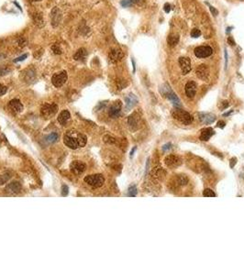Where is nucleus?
Here are the masks:
<instances>
[{"label":"nucleus","mask_w":244,"mask_h":275,"mask_svg":"<svg viewBox=\"0 0 244 275\" xmlns=\"http://www.w3.org/2000/svg\"><path fill=\"white\" fill-rule=\"evenodd\" d=\"M87 141L86 137L76 131V130H68L64 136V144L73 149H76L78 148H83L85 146Z\"/></svg>","instance_id":"f257e3e1"},{"label":"nucleus","mask_w":244,"mask_h":275,"mask_svg":"<svg viewBox=\"0 0 244 275\" xmlns=\"http://www.w3.org/2000/svg\"><path fill=\"white\" fill-rule=\"evenodd\" d=\"M160 92H161V94L163 95V97H166L168 100H170L172 102V104L173 105V106H175L177 108L181 107L180 99L178 98V97L175 95V93L170 88V86L168 84L162 85L161 88H160Z\"/></svg>","instance_id":"f03ea898"},{"label":"nucleus","mask_w":244,"mask_h":275,"mask_svg":"<svg viewBox=\"0 0 244 275\" xmlns=\"http://www.w3.org/2000/svg\"><path fill=\"white\" fill-rule=\"evenodd\" d=\"M172 114H173V116L175 119L179 120L180 122H182V123L185 124V125H189V124L192 123V121H193V117L188 112H186V111L182 110L180 108H177V109L173 110Z\"/></svg>","instance_id":"7ed1b4c3"},{"label":"nucleus","mask_w":244,"mask_h":275,"mask_svg":"<svg viewBox=\"0 0 244 275\" xmlns=\"http://www.w3.org/2000/svg\"><path fill=\"white\" fill-rule=\"evenodd\" d=\"M84 182L90 186L98 188L101 187L104 182H105V178L102 174H94V175H88L84 178Z\"/></svg>","instance_id":"20e7f679"},{"label":"nucleus","mask_w":244,"mask_h":275,"mask_svg":"<svg viewBox=\"0 0 244 275\" xmlns=\"http://www.w3.org/2000/svg\"><path fill=\"white\" fill-rule=\"evenodd\" d=\"M67 79H68L67 73L65 71H63L61 73L53 74V76L51 78V83L55 87H61L66 83Z\"/></svg>","instance_id":"39448f33"},{"label":"nucleus","mask_w":244,"mask_h":275,"mask_svg":"<svg viewBox=\"0 0 244 275\" xmlns=\"http://www.w3.org/2000/svg\"><path fill=\"white\" fill-rule=\"evenodd\" d=\"M58 110V106L54 103L52 104H44L42 106H41V115L46 117V118H50L51 116H54L56 114Z\"/></svg>","instance_id":"423d86ee"},{"label":"nucleus","mask_w":244,"mask_h":275,"mask_svg":"<svg viewBox=\"0 0 244 275\" xmlns=\"http://www.w3.org/2000/svg\"><path fill=\"white\" fill-rule=\"evenodd\" d=\"M213 53V50L210 46H199L195 49V55L197 58H206Z\"/></svg>","instance_id":"0eeeda50"},{"label":"nucleus","mask_w":244,"mask_h":275,"mask_svg":"<svg viewBox=\"0 0 244 275\" xmlns=\"http://www.w3.org/2000/svg\"><path fill=\"white\" fill-rule=\"evenodd\" d=\"M179 64H180L182 73L184 74H187L191 71V62L188 58H186V57L179 58Z\"/></svg>","instance_id":"6e6552de"},{"label":"nucleus","mask_w":244,"mask_h":275,"mask_svg":"<svg viewBox=\"0 0 244 275\" xmlns=\"http://www.w3.org/2000/svg\"><path fill=\"white\" fill-rule=\"evenodd\" d=\"M70 168H71V171H72L74 174L79 175V174L83 173V172L85 171L86 166H85V164H84V162H80V161H74V162L71 163Z\"/></svg>","instance_id":"1a4fd4ad"},{"label":"nucleus","mask_w":244,"mask_h":275,"mask_svg":"<svg viewBox=\"0 0 244 275\" xmlns=\"http://www.w3.org/2000/svg\"><path fill=\"white\" fill-rule=\"evenodd\" d=\"M121 107H122V103L118 100V101H116L109 108L108 110V115L113 117V118H116L119 115H120V112H121Z\"/></svg>","instance_id":"9d476101"},{"label":"nucleus","mask_w":244,"mask_h":275,"mask_svg":"<svg viewBox=\"0 0 244 275\" xmlns=\"http://www.w3.org/2000/svg\"><path fill=\"white\" fill-rule=\"evenodd\" d=\"M196 75L199 79L203 81H207L209 76V70L208 67L205 64H201L196 69Z\"/></svg>","instance_id":"9b49d317"},{"label":"nucleus","mask_w":244,"mask_h":275,"mask_svg":"<svg viewBox=\"0 0 244 275\" xmlns=\"http://www.w3.org/2000/svg\"><path fill=\"white\" fill-rule=\"evenodd\" d=\"M123 56H124L123 52H122V51L119 50V49H113V50H111V51L109 52V55H108L109 60L111 61L112 63L118 62V61H120L122 58H123Z\"/></svg>","instance_id":"f8f14e48"},{"label":"nucleus","mask_w":244,"mask_h":275,"mask_svg":"<svg viewBox=\"0 0 244 275\" xmlns=\"http://www.w3.org/2000/svg\"><path fill=\"white\" fill-rule=\"evenodd\" d=\"M199 119L202 123L208 125V124L213 123V122L216 120V116L213 114H210V113H200Z\"/></svg>","instance_id":"ddd939ff"},{"label":"nucleus","mask_w":244,"mask_h":275,"mask_svg":"<svg viewBox=\"0 0 244 275\" xmlns=\"http://www.w3.org/2000/svg\"><path fill=\"white\" fill-rule=\"evenodd\" d=\"M196 93V83L193 81L188 82L186 84V94L189 98H193Z\"/></svg>","instance_id":"4468645a"},{"label":"nucleus","mask_w":244,"mask_h":275,"mask_svg":"<svg viewBox=\"0 0 244 275\" xmlns=\"http://www.w3.org/2000/svg\"><path fill=\"white\" fill-rule=\"evenodd\" d=\"M8 107L10 110H12L14 113H20L23 111V105L18 99H13L8 103Z\"/></svg>","instance_id":"2eb2a0df"},{"label":"nucleus","mask_w":244,"mask_h":275,"mask_svg":"<svg viewBox=\"0 0 244 275\" xmlns=\"http://www.w3.org/2000/svg\"><path fill=\"white\" fill-rule=\"evenodd\" d=\"M51 23L53 25V27H56L59 25V23L61 22V19H62V14H61L60 10L58 9V8H54L51 10Z\"/></svg>","instance_id":"dca6fc26"},{"label":"nucleus","mask_w":244,"mask_h":275,"mask_svg":"<svg viewBox=\"0 0 244 275\" xmlns=\"http://www.w3.org/2000/svg\"><path fill=\"white\" fill-rule=\"evenodd\" d=\"M139 122H140V116H139L137 114H132L131 116H129L128 123H129L130 128L132 130H136V129H138Z\"/></svg>","instance_id":"f3484780"},{"label":"nucleus","mask_w":244,"mask_h":275,"mask_svg":"<svg viewBox=\"0 0 244 275\" xmlns=\"http://www.w3.org/2000/svg\"><path fill=\"white\" fill-rule=\"evenodd\" d=\"M6 190L10 194H18L21 190V185L18 182H13L8 183L7 185Z\"/></svg>","instance_id":"a211bd4d"},{"label":"nucleus","mask_w":244,"mask_h":275,"mask_svg":"<svg viewBox=\"0 0 244 275\" xmlns=\"http://www.w3.org/2000/svg\"><path fill=\"white\" fill-rule=\"evenodd\" d=\"M165 164L168 167H174V166H178L181 164L180 159L174 155H169L165 158Z\"/></svg>","instance_id":"6ab92c4d"},{"label":"nucleus","mask_w":244,"mask_h":275,"mask_svg":"<svg viewBox=\"0 0 244 275\" xmlns=\"http://www.w3.org/2000/svg\"><path fill=\"white\" fill-rule=\"evenodd\" d=\"M70 117H71V115H70L69 111L68 110H63L58 116V121L62 126H65L66 123L68 122V120L70 119Z\"/></svg>","instance_id":"aec40b11"},{"label":"nucleus","mask_w":244,"mask_h":275,"mask_svg":"<svg viewBox=\"0 0 244 275\" xmlns=\"http://www.w3.org/2000/svg\"><path fill=\"white\" fill-rule=\"evenodd\" d=\"M138 103V98L136 97L135 95L130 94L126 97V110H130L136 104Z\"/></svg>","instance_id":"412c9836"},{"label":"nucleus","mask_w":244,"mask_h":275,"mask_svg":"<svg viewBox=\"0 0 244 275\" xmlns=\"http://www.w3.org/2000/svg\"><path fill=\"white\" fill-rule=\"evenodd\" d=\"M214 129L212 128H206V129H202L201 131V134H200V139L203 140V141H206L208 140L213 135H214Z\"/></svg>","instance_id":"4be33fe9"},{"label":"nucleus","mask_w":244,"mask_h":275,"mask_svg":"<svg viewBox=\"0 0 244 275\" xmlns=\"http://www.w3.org/2000/svg\"><path fill=\"white\" fill-rule=\"evenodd\" d=\"M86 56H87L86 50L84 48H81V49H79L75 52V54L74 55V59L75 61H84V59L86 58Z\"/></svg>","instance_id":"5701e85b"},{"label":"nucleus","mask_w":244,"mask_h":275,"mask_svg":"<svg viewBox=\"0 0 244 275\" xmlns=\"http://www.w3.org/2000/svg\"><path fill=\"white\" fill-rule=\"evenodd\" d=\"M167 42L169 46L174 47L179 42V35L177 34H170L167 38Z\"/></svg>","instance_id":"b1692460"},{"label":"nucleus","mask_w":244,"mask_h":275,"mask_svg":"<svg viewBox=\"0 0 244 275\" xmlns=\"http://www.w3.org/2000/svg\"><path fill=\"white\" fill-rule=\"evenodd\" d=\"M33 21H34V23L37 25V26H39L40 28H41L42 26H44V19H43V18H42V15L41 14H40V13H36V14H34L33 15Z\"/></svg>","instance_id":"393cba45"},{"label":"nucleus","mask_w":244,"mask_h":275,"mask_svg":"<svg viewBox=\"0 0 244 275\" xmlns=\"http://www.w3.org/2000/svg\"><path fill=\"white\" fill-rule=\"evenodd\" d=\"M58 139H59L58 134L55 133V132H53V133H51L50 135H48L45 139H46V141L48 143H54V142H56L58 140Z\"/></svg>","instance_id":"a878e982"},{"label":"nucleus","mask_w":244,"mask_h":275,"mask_svg":"<svg viewBox=\"0 0 244 275\" xmlns=\"http://www.w3.org/2000/svg\"><path fill=\"white\" fill-rule=\"evenodd\" d=\"M128 195L130 196V197H134V196L137 195V187L135 185H131V186L129 187Z\"/></svg>","instance_id":"bb28decb"},{"label":"nucleus","mask_w":244,"mask_h":275,"mask_svg":"<svg viewBox=\"0 0 244 275\" xmlns=\"http://www.w3.org/2000/svg\"><path fill=\"white\" fill-rule=\"evenodd\" d=\"M51 50H52V51H53L54 54H62V52H63V51H62V49H61V47H60L59 44L52 45L51 46Z\"/></svg>","instance_id":"cd10ccee"},{"label":"nucleus","mask_w":244,"mask_h":275,"mask_svg":"<svg viewBox=\"0 0 244 275\" xmlns=\"http://www.w3.org/2000/svg\"><path fill=\"white\" fill-rule=\"evenodd\" d=\"M203 195L205 197H215L216 196V194L213 192L211 189H206L203 193Z\"/></svg>","instance_id":"c85d7f7f"},{"label":"nucleus","mask_w":244,"mask_h":275,"mask_svg":"<svg viewBox=\"0 0 244 275\" xmlns=\"http://www.w3.org/2000/svg\"><path fill=\"white\" fill-rule=\"evenodd\" d=\"M178 182H179V183H180L181 185H186V183H187L188 179H187V177L185 176V175H180V176L178 177Z\"/></svg>","instance_id":"c756f323"},{"label":"nucleus","mask_w":244,"mask_h":275,"mask_svg":"<svg viewBox=\"0 0 244 275\" xmlns=\"http://www.w3.org/2000/svg\"><path fill=\"white\" fill-rule=\"evenodd\" d=\"M10 176L8 174H4V175H0V185H4L6 183L8 180H9Z\"/></svg>","instance_id":"7c9ffc66"},{"label":"nucleus","mask_w":244,"mask_h":275,"mask_svg":"<svg viewBox=\"0 0 244 275\" xmlns=\"http://www.w3.org/2000/svg\"><path fill=\"white\" fill-rule=\"evenodd\" d=\"M200 35H201V31H200V30H199L198 28H193V29H192V31H191V37H192V38L196 39V38H198Z\"/></svg>","instance_id":"2f4dec72"},{"label":"nucleus","mask_w":244,"mask_h":275,"mask_svg":"<svg viewBox=\"0 0 244 275\" xmlns=\"http://www.w3.org/2000/svg\"><path fill=\"white\" fill-rule=\"evenodd\" d=\"M133 3L131 2V0H122L120 2V5L123 7V8H128V7H130Z\"/></svg>","instance_id":"473e14b6"},{"label":"nucleus","mask_w":244,"mask_h":275,"mask_svg":"<svg viewBox=\"0 0 244 275\" xmlns=\"http://www.w3.org/2000/svg\"><path fill=\"white\" fill-rule=\"evenodd\" d=\"M26 43H27V41H26V40L24 39V38H19L18 40V46L19 47H21V48H23L24 46H26Z\"/></svg>","instance_id":"72a5a7b5"},{"label":"nucleus","mask_w":244,"mask_h":275,"mask_svg":"<svg viewBox=\"0 0 244 275\" xmlns=\"http://www.w3.org/2000/svg\"><path fill=\"white\" fill-rule=\"evenodd\" d=\"M69 193V188L67 185H63L62 186V195L63 196H66Z\"/></svg>","instance_id":"f704fd0d"},{"label":"nucleus","mask_w":244,"mask_h":275,"mask_svg":"<svg viewBox=\"0 0 244 275\" xmlns=\"http://www.w3.org/2000/svg\"><path fill=\"white\" fill-rule=\"evenodd\" d=\"M7 91H8V87L7 86H5L3 84H0V97L5 95L7 93Z\"/></svg>","instance_id":"c9c22d12"},{"label":"nucleus","mask_w":244,"mask_h":275,"mask_svg":"<svg viewBox=\"0 0 244 275\" xmlns=\"http://www.w3.org/2000/svg\"><path fill=\"white\" fill-rule=\"evenodd\" d=\"M27 57H28V54H23V55H21V56H19V57H18L17 59H15V60H14V62H15V63L22 62V61H24V60H25Z\"/></svg>","instance_id":"e433bc0d"},{"label":"nucleus","mask_w":244,"mask_h":275,"mask_svg":"<svg viewBox=\"0 0 244 275\" xmlns=\"http://www.w3.org/2000/svg\"><path fill=\"white\" fill-rule=\"evenodd\" d=\"M206 4H207V5L209 6V9H210V11H211V13H212L213 15H214V16H217V15L219 14V11H218V10L216 9V8H213L212 6H210V5H209L208 3H206Z\"/></svg>","instance_id":"4c0bfd02"},{"label":"nucleus","mask_w":244,"mask_h":275,"mask_svg":"<svg viewBox=\"0 0 244 275\" xmlns=\"http://www.w3.org/2000/svg\"><path fill=\"white\" fill-rule=\"evenodd\" d=\"M163 9H164V11H165L166 13H169V12L171 11V5H170L169 3H166V4L164 5V7H163Z\"/></svg>","instance_id":"58836bf2"},{"label":"nucleus","mask_w":244,"mask_h":275,"mask_svg":"<svg viewBox=\"0 0 244 275\" xmlns=\"http://www.w3.org/2000/svg\"><path fill=\"white\" fill-rule=\"evenodd\" d=\"M228 42H229V44H230L231 46H234V45H235V41L233 40V38H232L231 36H229V37L228 38Z\"/></svg>","instance_id":"ea45409f"},{"label":"nucleus","mask_w":244,"mask_h":275,"mask_svg":"<svg viewBox=\"0 0 244 275\" xmlns=\"http://www.w3.org/2000/svg\"><path fill=\"white\" fill-rule=\"evenodd\" d=\"M171 147H172V144L171 143H167V144H165V145H163V150H168V149H171Z\"/></svg>","instance_id":"a19ab883"},{"label":"nucleus","mask_w":244,"mask_h":275,"mask_svg":"<svg viewBox=\"0 0 244 275\" xmlns=\"http://www.w3.org/2000/svg\"><path fill=\"white\" fill-rule=\"evenodd\" d=\"M235 163H237V158L233 157V158L231 159V161H230V167H231V168H234Z\"/></svg>","instance_id":"79ce46f5"},{"label":"nucleus","mask_w":244,"mask_h":275,"mask_svg":"<svg viewBox=\"0 0 244 275\" xmlns=\"http://www.w3.org/2000/svg\"><path fill=\"white\" fill-rule=\"evenodd\" d=\"M227 66H228V52L227 50L225 49V69H227Z\"/></svg>","instance_id":"37998d69"},{"label":"nucleus","mask_w":244,"mask_h":275,"mask_svg":"<svg viewBox=\"0 0 244 275\" xmlns=\"http://www.w3.org/2000/svg\"><path fill=\"white\" fill-rule=\"evenodd\" d=\"M217 126H218L219 128H220V129H223V128H225V122H223V121H219Z\"/></svg>","instance_id":"c03bdc74"},{"label":"nucleus","mask_w":244,"mask_h":275,"mask_svg":"<svg viewBox=\"0 0 244 275\" xmlns=\"http://www.w3.org/2000/svg\"><path fill=\"white\" fill-rule=\"evenodd\" d=\"M222 104H223V105H222V106H221V108H222V109H225V108H227V107H228V106H229V103H228V102H227V101H225V102H223V103H222Z\"/></svg>","instance_id":"a18cd8bd"},{"label":"nucleus","mask_w":244,"mask_h":275,"mask_svg":"<svg viewBox=\"0 0 244 275\" xmlns=\"http://www.w3.org/2000/svg\"><path fill=\"white\" fill-rule=\"evenodd\" d=\"M136 149H137V148H136V147H134V148L131 149V151H130V158H132V157H133V155H134V152L136 151Z\"/></svg>","instance_id":"49530a36"},{"label":"nucleus","mask_w":244,"mask_h":275,"mask_svg":"<svg viewBox=\"0 0 244 275\" xmlns=\"http://www.w3.org/2000/svg\"><path fill=\"white\" fill-rule=\"evenodd\" d=\"M131 62H132V65H133V73H135L136 72V66H135V62H134L133 59L131 60Z\"/></svg>","instance_id":"de8ad7c7"},{"label":"nucleus","mask_w":244,"mask_h":275,"mask_svg":"<svg viewBox=\"0 0 244 275\" xmlns=\"http://www.w3.org/2000/svg\"><path fill=\"white\" fill-rule=\"evenodd\" d=\"M131 2L134 4H137V3H140V2H141V0H131Z\"/></svg>","instance_id":"09e8293b"},{"label":"nucleus","mask_w":244,"mask_h":275,"mask_svg":"<svg viewBox=\"0 0 244 275\" xmlns=\"http://www.w3.org/2000/svg\"><path fill=\"white\" fill-rule=\"evenodd\" d=\"M14 4H15V5H16V6H17V7H18V9H19V10H21V11H22V8H20V6H19V5H18V3H17V2H14Z\"/></svg>","instance_id":"8fccbe9b"},{"label":"nucleus","mask_w":244,"mask_h":275,"mask_svg":"<svg viewBox=\"0 0 244 275\" xmlns=\"http://www.w3.org/2000/svg\"><path fill=\"white\" fill-rule=\"evenodd\" d=\"M231 113H232V111H230V112H228V113H225V114H224V116H229V114H231Z\"/></svg>","instance_id":"3c124183"},{"label":"nucleus","mask_w":244,"mask_h":275,"mask_svg":"<svg viewBox=\"0 0 244 275\" xmlns=\"http://www.w3.org/2000/svg\"><path fill=\"white\" fill-rule=\"evenodd\" d=\"M30 2H38V1H41V0H29Z\"/></svg>","instance_id":"603ef678"},{"label":"nucleus","mask_w":244,"mask_h":275,"mask_svg":"<svg viewBox=\"0 0 244 275\" xmlns=\"http://www.w3.org/2000/svg\"><path fill=\"white\" fill-rule=\"evenodd\" d=\"M231 28H227V33H229V31H230Z\"/></svg>","instance_id":"864d4df0"}]
</instances>
